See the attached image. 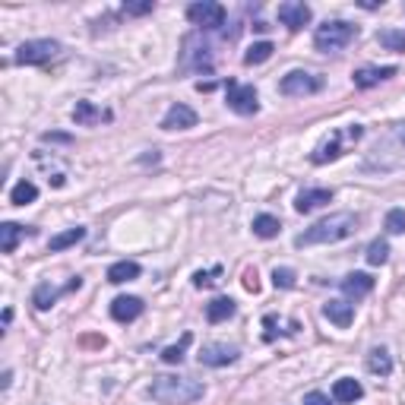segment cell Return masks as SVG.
I'll return each mask as SVG.
<instances>
[{
  "instance_id": "obj_1",
  "label": "cell",
  "mask_w": 405,
  "mask_h": 405,
  "mask_svg": "<svg viewBox=\"0 0 405 405\" xmlns=\"http://www.w3.org/2000/svg\"><path fill=\"white\" fill-rule=\"evenodd\" d=\"M358 231V215L355 213H333L327 219H320L317 225H311L304 235L295 238V247H313V244H336L345 241Z\"/></svg>"
},
{
  "instance_id": "obj_2",
  "label": "cell",
  "mask_w": 405,
  "mask_h": 405,
  "mask_svg": "<svg viewBox=\"0 0 405 405\" xmlns=\"http://www.w3.org/2000/svg\"><path fill=\"white\" fill-rule=\"evenodd\" d=\"M203 383L193 377H156L149 386V396L162 405H190L203 399Z\"/></svg>"
},
{
  "instance_id": "obj_3",
  "label": "cell",
  "mask_w": 405,
  "mask_h": 405,
  "mask_svg": "<svg viewBox=\"0 0 405 405\" xmlns=\"http://www.w3.org/2000/svg\"><path fill=\"white\" fill-rule=\"evenodd\" d=\"M367 162L374 165V168H383V171L402 168L405 165V124H396L383 140H377V146H374Z\"/></svg>"
},
{
  "instance_id": "obj_4",
  "label": "cell",
  "mask_w": 405,
  "mask_h": 405,
  "mask_svg": "<svg viewBox=\"0 0 405 405\" xmlns=\"http://www.w3.org/2000/svg\"><path fill=\"white\" fill-rule=\"evenodd\" d=\"M358 38V26H352V22H323L317 32H313V44H317V51H342L345 44H352Z\"/></svg>"
},
{
  "instance_id": "obj_5",
  "label": "cell",
  "mask_w": 405,
  "mask_h": 405,
  "mask_svg": "<svg viewBox=\"0 0 405 405\" xmlns=\"http://www.w3.org/2000/svg\"><path fill=\"white\" fill-rule=\"evenodd\" d=\"M320 89H323V79L304 70H292L279 83V92L288 95V99H304V95H313V92H320Z\"/></svg>"
},
{
  "instance_id": "obj_6",
  "label": "cell",
  "mask_w": 405,
  "mask_h": 405,
  "mask_svg": "<svg viewBox=\"0 0 405 405\" xmlns=\"http://www.w3.org/2000/svg\"><path fill=\"white\" fill-rule=\"evenodd\" d=\"M225 99H228V108L238 111V114H244V117L260 111V95H256L254 85H241V83H235V79H228Z\"/></svg>"
},
{
  "instance_id": "obj_7",
  "label": "cell",
  "mask_w": 405,
  "mask_h": 405,
  "mask_svg": "<svg viewBox=\"0 0 405 405\" xmlns=\"http://www.w3.org/2000/svg\"><path fill=\"white\" fill-rule=\"evenodd\" d=\"M57 51H60L57 42H51V38H35V42L19 44V51H16V64H26V67L48 64L51 57H57Z\"/></svg>"
},
{
  "instance_id": "obj_8",
  "label": "cell",
  "mask_w": 405,
  "mask_h": 405,
  "mask_svg": "<svg viewBox=\"0 0 405 405\" xmlns=\"http://www.w3.org/2000/svg\"><path fill=\"white\" fill-rule=\"evenodd\" d=\"M187 19L199 28H222L225 26V7H222V3H213V0L190 3V7H187Z\"/></svg>"
},
{
  "instance_id": "obj_9",
  "label": "cell",
  "mask_w": 405,
  "mask_h": 405,
  "mask_svg": "<svg viewBox=\"0 0 405 405\" xmlns=\"http://www.w3.org/2000/svg\"><path fill=\"white\" fill-rule=\"evenodd\" d=\"M279 22L288 26L292 32L304 28L311 22V7H307L304 0H288V3H279Z\"/></svg>"
},
{
  "instance_id": "obj_10",
  "label": "cell",
  "mask_w": 405,
  "mask_h": 405,
  "mask_svg": "<svg viewBox=\"0 0 405 405\" xmlns=\"http://www.w3.org/2000/svg\"><path fill=\"white\" fill-rule=\"evenodd\" d=\"M235 358H238L235 345H219V342L203 345V352H199V364H206V367H225V364H231Z\"/></svg>"
},
{
  "instance_id": "obj_11",
  "label": "cell",
  "mask_w": 405,
  "mask_h": 405,
  "mask_svg": "<svg viewBox=\"0 0 405 405\" xmlns=\"http://www.w3.org/2000/svg\"><path fill=\"white\" fill-rule=\"evenodd\" d=\"M197 127V111L187 105H171L168 114L162 117V130H187Z\"/></svg>"
},
{
  "instance_id": "obj_12",
  "label": "cell",
  "mask_w": 405,
  "mask_h": 405,
  "mask_svg": "<svg viewBox=\"0 0 405 405\" xmlns=\"http://www.w3.org/2000/svg\"><path fill=\"white\" fill-rule=\"evenodd\" d=\"M140 313H142V301L133 298V295H121V298L111 301V317L117 323H130V320H136Z\"/></svg>"
},
{
  "instance_id": "obj_13",
  "label": "cell",
  "mask_w": 405,
  "mask_h": 405,
  "mask_svg": "<svg viewBox=\"0 0 405 405\" xmlns=\"http://www.w3.org/2000/svg\"><path fill=\"white\" fill-rule=\"evenodd\" d=\"M342 156V133L339 130H333V133L327 136V140L313 149V156H311V162L313 165H327V162H336V158Z\"/></svg>"
},
{
  "instance_id": "obj_14",
  "label": "cell",
  "mask_w": 405,
  "mask_h": 405,
  "mask_svg": "<svg viewBox=\"0 0 405 405\" xmlns=\"http://www.w3.org/2000/svg\"><path fill=\"white\" fill-rule=\"evenodd\" d=\"M323 317H327L329 323H336L339 329H349L352 320H355V307L345 304V301H327V304H323Z\"/></svg>"
},
{
  "instance_id": "obj_15",
  "label": "cell",
  "mask_w": 405,
  "mask_h": 405,
  "mask_svg": "<svg viewBox=\"0 0 405 405\" xmlns=\"http://www.w3.org/2000/svg\"><path fill=\"white\" fill-rule=\"evenodd\" d=\"M342 292L349 295V298H364V295L374 292V279L367 272H349V276L342 279Z\"/></svg>"
},
{
  "instance_id": "obj_16",
  "label": "cell",
  "mask_w": 405,
  "mask_h": 405,
  "mask_svg": "<svg viewBox=\"0 0 405 405\" xmlns=\"http://www.w3.org/2000/svg\"><path fill=\"white\" fill-rule=\"evenodd\" d=\"M329 199H333V190H327V187L301 190L298 199H295V209H298V213H313V209L323 206V203H329Z\"/></svg>"
},
{
  "instance_id": "obj_17",
  "label": "cell",
  "mask_w": 405,
  "mask_h": 405,
  "mask_svg": "<svg viewBox=\"0 0 405 405\" xmlns=\"http://www.w3.org/2000/svg\"><path fill=\"white\" fill-rule=\"evenodd\" d=\"M73 121H76L79 127H92V124L111 121V114L101 111V108H95L92 101H76V108H73Z\"/></svg>"
},
{
  "instance_id": "obj_18",
  "label": "cell",
  "mask_w": 405,
  "mask_h": 405,
  "mask_svg": "<svg viewBox=\"0 0 405 405\" xmlns=\"http://www.w3.org/2000/svg\"><path fill=\"white\" fill-rule=\"evenodd\" d=\"M390 76H396V67H364V70H358L352 79H355L358 89H370V85L383 83V79H390Z\"/></svg>"
},
{
  "instance_id": "obj_19",
  "label": "cell",
  "mask_w": 405,
  "mask_h": 405,
  "mask_svg": "<svg viewBox=\"0 0 405 405\" xmlns=\"http://www.w3.org/2000/svg\"><path fill=\"white\" fill-rule=\"evenodd\" d=\"M364 396V386L358 383V380H352V377H342V380H336V386H333V399L336 402H358V399Z\"/></svg>"
},
{
  "instance_id": "obj_20",
  "label": "cell",
  "mask_w": 405,
  "mask_h": 405,
  "mask_svg": "<svg viewBox=\"0 0 405 405\" xmlns=\"http://www.w3.org/2000/svg\"><path fill=\"white\" fill-rule=\"evenodd\" d=\"M133 279H140V263H133V260H121V263L108 266V282L121 285V282H133Z\"/></svg>"
},
{
  "instance_id": "obj_21",
  "label": "cell",
  "mask_w": 405,
  "mask_h": 405,
  "mask_svg": "<svg viewBox=\"0 0 405 405\" xmlns=\"http://www.w3.org/2000/svg\"><path fill=\"white\" fill-rule=\"evenodd\" d=\"M228 317H235V301L231 298H215L206 304V320L209 323H225Z\"/></svg>"
},
{
  "instance_id": "obj_22",
  "label": "cell",
  "mask_w": 405,
  "mask_h": 405,
  "mask_svg": "<svg viewBox=\"0 0 405 405\" xmlns=\"http://www.w3.org/2000/svg\"><path fill=\"white\" fill-rule=\"evenodd\" d=\"M22 235H26V228L22 225H16V222H3V225H0V250H3V254H13Z\"/></svg>"
},
{
  "instance_id": "obj_23",
  "label": "cell",
  "mask_w": 405,
  "mask_h": 405,
  "mask_svg": "<svg viewBox=\"0 0 405 405\" xmlns=\"http://www.w3.org/2000/svg\"><path fill=\"white\" fill-rule=\"evenodd\" d=\"M83 238H85V228H79V225H76V228H67V231L54 235V238L48 241V247L57 254V250H67V247H73V244H79Z\"/></svg>"
},
{
  "instance_id": "obj_24",
  "label": "cell",
  "mask_w": 405,
  "mask_h": 405,
  "mask_svg": "<svg viewBox=\"0 0 405 405\" xmlns=\"http://www.w3.org/2000/svg\"><path fill=\"white\" fill-rule=\"evenodd\" d=\"M367 370H370V374H377V377H386V374L392 370L390 352H386V349H370V355H367Z\"/></svg>"
},
{
  "instance_id": "obj_25",
  "label": "cell",
  "mask_w": 405,
  "mask_h": 405,
  "mask_svg": "<svg viewBox=\"0 0 405 405\" xmlns=\"http://www.w3.org/2000/svg\"><path fill=\"white\" fill-rule=\"evenodd\" d=\"M35 197H38V187L32 184V181H19V184L10 190V203H13V206H26V203H35Z\"/></svg>"
},
{
  "instance_id": "obj_26",
  "label": "cell",
  "mask_w": 405,
  "mask_h": 405,
  "mask_svg": "<svg viewBox=\"0 0 405 405\" xmlns=\"http://www.w3.org/2000/svg\"><path fill=\"white\" fill-rule=\"evenodd\" d=\"M377 42L383 44L386 51L405 54V28H383V32H377Z\"/></svg>"
},
{
  "instance_id": "obj_27",
  "label": "cell",
  "mask_w": 405,
  "mask_h": 405,
  "mask_svg": "<svg viewBox=\"0 0 405 405\" xmlns=\"http://www.w3.org/2000/svg\"><path fill=\"white\" fill-rule=\"evenodd\" d=\"M279 231H282V225H279L276 215H256L254 219V235L256 238H279Z\"/></svg>"
},
{
  "instance_id": "obj_28",
  "label": "cell",
  "mask_w": 405,
  "mask_h": 405,
  "mask_svg": "<svg viewBox=\"0 0 405 405\" xmlns=\"http://www.w3.org/2000/svg\"><path fill=\"white\" fill-rule=\"evenodd\" d=\"M57 298H60V288H54L51 282H42V285L35 288V295H32V304H35L38 311H48V307L54 304Z\"/></svg>"
},
{
  "instance_id": "obj_29",
  "label": "cell",
  "mask_w": 405,
  "mask_h": 405,
  "mask_svg": "<svg viewBox=\"0 0 405 405\" xmlns=\"http://www.w3.org/2000/svg\"><path fill=\"white\" fill-rule=\"evenodd\" d=\"M193 44H197V42H193V35L190 38H187V42H184V54H193ZM199 51V54H197V60H193V64H190V70H203V73H209V70H213V57H209V44H203V48H197Z\"/></svg>"
},
{
  "instance_id": "obj_30",
  "label": "cell",
  "mask_w": 405,
  "mask_h": 405,
  "mask_svg": "<svg viewBox=\"0 0 405 405\" xmlns=\"http://www.w3.org/2000/svg\"><path fill=\"white\" fill-rule=\"evenodd\" d=\"M272 44L270 42H256V44H250L247 48V54H244V64L247 67H254V64H263V60H270L272 57Z\"/></svg>"
},
{
  "instance_id": "obj_31",
  "label": "cell",
  "mask_w": 405,
  "mask_h": 405,
  "mask_svg": "<svg viewBox=\"0 0 405 405\" xmlns=\"http://www.w3.org/2000/svg\"><path fill=\"white\" fill-rule=\"evenodd\" d=\"M190 342H193V336L184 333V339H181L178 345H168V349L162 352V361L165 364H181V361H184V352H187V345H190Z\"/></svg>"
},
{
  "instance_id": "obj_32",
  "label": "cell",
  "mask_w": 405,
  "mask_h": 405,
  "mask_svg": "<svg viewBox=\"0 0 405 405\" xmlns=\"http://www.w3.org/2000/svg\"><path fill=\"white\" fill-rule=\"evenodd\" d=\"M386 260H390V244L386 241H370V247H367V263L370 266H383Z\"/></svg>"
},
{
  "instance_id": "obj_33",
  "label": "cell",
  "mask_w": 405,
  "mask_h": 405,
  "mask_svg": "<svg viewBox=\"0 0 405 405\" xmlns=\"http://www.w3.org/2000/svg\"><path fill=\"white\" fill-rule=\"evenodd\" d=\"M386 231L390 235H405V209H390L386 213Z\"/></svg>"
},
{
  "instance_id": "obj_34",
  "label": "cell",
  "mask_w": 405,
  "mask_h": 405,
  "mask_svg": "<svg viewBox=\"0 0 405 405\" xmlns=\"http://www.w3.org/2000/svg\"><path fill=\"white\" fill-rule=\"evenodd\" d=\"M219 276H222V270H219V266H215V270H209V272H203V270H199L197 276H193V285H197V288H209V285H215V282H219Z\"/></svg>"
},
{
  "instance_id": "obj_35",
  "label": "cell",
  "mask_w": 405,
  "mask_h": 405,
  "mask_svg": "<svg viewBox=\"0 0 405 405\" xmlns=\"http://www.w3.org/2000/svg\"><path fill=\"white\" fill-rule=\"evenodd\" d=\"M272 285H276V288H295V272L292 270H279L276 266V272H272Z\"/></svg>"
},
{
  "instance_id": "obj_36",
  "label": "cell",
  "mask_w": 405,
  "mask_h": 405,
  "mask_svg": "<svg viewBox=\"0 0 405 405\" xmlns=\"http://www.w3.org/2000/svg\"><path fill=\"white\" fill-rule=\"evenodd\" d=\"M152 10H156L152 0H142V3H124V13L127 16H146V13H152Z\"/></svg>"
},
{
  "instance_id": "obj_37",
  "label": "cell",
  "mask_w": 405,
  "mask_h": 405,
  "mask_svg": "<svg viewBox=\"0 0 405 405\" xmlns=\"http://www.w3.org/2000/svg\"><path fill=\"white\" fill-rule=\"evenodd\" d=\"M244 288H247V292H260V279H256V270H247L244 272Z\"/></svg>"
},
{
  "instance_id": "obj_38",
  "label": "cell",
  "mask_w": 405,
  "mask_h": 405,
  "mask_svg": "<svg viewBox=\"0 0 405 405\" xmlns=\"http://www.w3.org/2000/svg\"><path fill=\"white\" fill-rule=\"evenodd\" d=\"M304 405H329V399L323 396V392H307Z\"/></svg>"
},
{
  "instance_id": "obj_39",
  "label": "cell",
  "mask_w": 405,
  "mask_h": 405,
  "mask_svg": "<svg viewBox=\"0 0 405 405\" xmlns=\"http://www.w3.org/2000/svg\"><path fill=\"white\" fill-rule=\"evenodd\" d=\"M83 345H95V349H101V345H105V336H85Z\"/></svg>"
}]
</instances>
